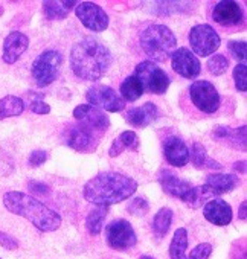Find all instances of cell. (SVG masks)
Listing matches in <instances>:
<instances>
[{"instance_id": "1", "label": "cell", "mask_w": 247, "mask_h": 259, "mask_svg": "<svg viewBox=\"0 0 247 259\" xmlns=\"http://www.w3.org/2000/svg\"><path fill=\"white\" fill-rule=\"evenodd\" d=\"M111 66V54L105 45L93 37L76 41L70 51V69L84 81L101 79Z\"/></svg>"}, {"instance_id": "2", "label": "cell", "mask_w": 247, "mask_h": 259, "mask_svg": "<svg viewBox=\"0 0 247 259\" xmlns=\"http://www.w3.org/2000/svg\"><path fill=\"white\" fill-rule=\"evenodd\" d=\"M138 189V183L120 172L104 171L90 179L84 189V198L96 206H110L130 198Z\"/></svg>"}, {"instance_id": "3", "label": "cell", "mask_w": 247, "mask_h": 259, "mask_svg": "<svg viewBox=\"0 0 247 259\" xmlns=\"http://www.w3.org/2000/svg\"><path fill=\"white\" fill-rule=\"evenodd\" d=\"M4 204L11 213L26 218L42 232H54L61 226V217L29 194L10 191L4 195Z\"/></svg>"}, {"instance_id": "4", "label": "cell", "mask_w": 247, "mask_h": 259, "mask_svg": "<svg viewBox=\"0 0 247 259\" xmlns=\"http://www.w3.org/2000/svg\"><path fill=\"white\" fill-rule=\"evenodd\" d=\"M141 48L153 63H165L177 48L173 31L165 25H150L141 34Z\"/></svg>"}, {"instance_id": "5", "label": "cell", "mask_w": 247, "mask_h": 259, "mask_svg": "<svg viewBox=\"0 0 247 259\" xmlns=\"http://www.w3.org/2000/svg\"><path fill=\"white\" fill-rule=\"evenodd\" d=\"M63 55L58 51H45L32 63V78L38 87H48L52 84L61 69Z\"/></svg>"}, {"instance_id": "6", "label": "cell", "mask_w": 247, "mask_h": 259, "mask_svg": "<svg viewBox=\"0 0 247 259\" xmlns=\"http://www.w3.org/2000/svg\"><path fill=\"white\" fill-rule=\"evenodd\" d=\"M135 75L139 78V81L144 85V90L147 89L151 93L163 95L167 93L170 87V78L168 75L153 61L147 60L136 66Z\"/></svg>"}, {"instance_id": "7", "label": "cell", "mask_w": 247, "mask_h": 259, "mask_svg": "<svg viewBox=\"0 0 247 259\" xmlns=\"http://www.w3.org/2000/svg\"><path fill=\"white\" fill-rule=\"evenodd\" d=\"M189 45L192 54H197L198 57H209L220 48L221 40L218 32L211 25L203 23L189 31Z\"/></svg>"}, {"instance_id": "8", "label": "cell", "mask_w": 247, "mask_h": 259, "mask_svg": "<svg viewBox=\"0 0 247 259\" xmlns=\"http://www.w3.org/2000/svg\"><path fill=\"white\" fill-rule=\"evenodd\" d=\"M107 244L113 250H129L136 245L138 238L127 220H114L105 227Z\"/></svg>"}, {"instance_id": "9", "label": "cell", "mask_w": 247, "mask_h": 259, "mask_svg": "<svg viewBox=\"0 0 247 259\" xmlns=\"http://www.w3.org/2000/svg\"><path fill=\"white\" fill-rule=\"evenodd\" d=\"M86 98L89 101V105L99 107L105 111L117 113L126 108V101L120 98L111 87L104 84H95L86 92Z\"/></svg>"}, {"instance_id": "10", "label": "cell", "mask_w": 247, "mask_h": 259, "mask_svg": "<svg viewBox=\"0 0 247 259\" xmlns=\"http://www.w3.org/2000/svg\"><path fill=\"white\" fill-rule=\"evenodd\" d=\"M189 96L194 105L203 113L212 114L220 108V95L211 81H195L189 87Z\"/></svg>"}, {"instance_id": "11", "label": "cell", "mask_w": 247, "mask_h": 259, "mask_svg": "<svg viewBox=\"0 0 247 259\" xmlns=\"http://www.w3.org/2000/svg\"><path fill=\"white\" fill-rule=\"evenodd\" d=\"M75 14L83 23L84 28H87L92 32H102L108 28V16L107 13L93 2H81L75 8Z\"/></svg>"}, {"instance_id": "12", "label": "cell", "mask_w": 247, "mask_h": 259, "mask_svg": "<svg viewBox=\"0 0 247 259\" xmlns=\"http://www.w3.org/2000/svg\"><path fill=\"white\" fill-rule=\"evenodd\" d=\"M66 144L78 153H93L98 148L99 136L84 125H70L66 132Z\"/></svg>"}, {"instance_id": "13", "label": "cell", "mask_w": 247, "mask_h": 259, "mask_svg": "<svg viewBox=\"0 0 247 259\" xmlns=\"http://www.w3.org/2000/svg\"><path fill=\"white\" fill-rule=\"evenodd\" d=\"M73 117L84 126L90 128L92 132H105L110 126V119L108 116L99 110V108H95L89 104H81L78 105L75 110H73Z\"/></svg>"}, {"instance_id": "14", "label": "cell", "mask_w": 247, "mask_h": 259, "mask_svg": "<svg viewBox=\"0 0 247 259\" xmlns=\"http://www.w3.org/2000/svg\"><path fill=\"white\" fill-rule=\"evenodd\" d=\"M171 66L173 69L186 79H194L200 75L201 64L198 58L188 49V48H179L171 55Z\"/></svg>"}, {"instance_id": "15", "label": "cell", "mask_w": 247, "mask_h": 259, "mask_svg": "<svg viewBox=\"0 0 247 259\" xmlns=\"http://www.w3.org/2000/svg\"><path fill=\"white\" fill-rule=\"evenodd\" d=\"M212 19L221 26H236L242 22V10L233 0H223L215 5Z\"/></svg>"}, {"instance_id": "16", "label": "cell", "mask_w": 247, "mask_h": 259, "mask_svg": "<svg viewBox=\"0 0 247 259\" xmlns=\"http://www.w3.org/2000/svg\"><path fill=\"white\" fill-rule=\"evenodd\" d=\"M29 46V38L19 32L13 31L7 35L4 41V51H2V58L7 64H14L28 49Z\"/></svg>"}, {"instance_id": "17", "label": "cell", "mask_w": 247, "mask_h": 259, "mask_svg": "<svg viewBox=\"0 0 247 259\" xmlns=\"http://www.w3.org/2000/svg\"><path fill=\"white\" fill-rule=\"evenodd\" d=\"M163 154L167 162L174 168H182L189 162V150L186 144L177 136H171L165 141Z\"/></svg>"}, {"instance_id": "18", "label": "cell", "mask_w": 247, "mask_h": 259, "mask_svg": "<svg viewBox=\"0 0 247 259\" xmlns=\"http://www.w3.org/2000/svg\"><path fill=\"white\" fill-rule=\"evenodd\" d=\"M203 217L215 226H227L232 221V207L221 198H214L203 206Z\"/></svg>"}, {"instance_id": "19", "label": "cell", "mask_w": 247, "mask_h": 259, "mask_svg": "<svg viewBox=\"0 0 247 259\" xmlns=\"http://www.w3.org/2000/svg\"><path fill=\"white\" fill-rule=\"evenodd\" d=\"M157 117H159V108L153 102H145L142 107L130 108L126 113L127 122L136 128H144V126L153 123Z\"/></svg>"}, {"instance_id": "20", "label": "cell", "mask_w": 247, "mask_h": 259, "mask_svg": "<svg viewBox=\"0 0 247 259\" xmlns=\"http://www.w3.org/2000/svg\"><path fill=\"white\" fill-rule=\"evenodd\" d=\"M212 138L232 145L236 150L245 151V125L241 128H230V126H215Z\"/></svg>"}, {"instance_id": "21", "label": "cell", "mask_w": 247, "mask_h": 259, "mask_svg": "<svg viewBox=\"0 0 247 259\" xmlns=\"http://www.w3.org/2000/svg\"><path fill=\"white\" fill-rule=\"evenodd\" d=\"M159 182L165 192H168L170 195H173L179 200H183L185 195L188 194V191L191 189V185L186 180L177 177L174 172H171L168 169H163L159 174Z\"/></svg>"}, {"instance_id": "22", "label": "cell", "mask_w": 247, "mask_h": 259, "mask_svg": "<svg viewBox=\"0 0 247 259\" xmlns=\"http://www.w3.org/2000/svg\"><path fill=\"white\" fill-rule=\"evenodd\" d=\"M217 195H218V192H217V191H214L211 186H208V185H201V186L191 188L182 201H183L188 207L197 209V207L204 206L208 201L214 200Z\"/></svg>"}, {"instance_id": "23", "label": "cell", "mask_w": 247, "mask_h": 259, "mask_svg": "<svg viewBox=\"0 0 247 259\" xmlns=\"http://www.w3.org/2000/svg\"><path fill=\"white\" fill-rule=\"evenodd\" d=\"M139 138L135 132H124L119 138H116L113 142H111V147H110V151H108V156L110 157H117L120 156L126 150H130V151H138L139 150Z\"/></svg>"}, {"instance_id": "24", "label": "cell", "mask_w": 247, "mask_h": 259, "mask_svg": "<svg viewBox=\"0 0 247 259\" xmlns=\"http://www.w3.org/2000/svg\"><path fill=\"white\" fill-rule=\"evenodd\" d=\"M206 185L211 186L214 191L218 192V195L224 194V192H230L233 191L238 185H239V179L235 174H209L206 177Z\"/></svg>"}, {"instance_id": "25", "label": "cell", "mask_w": 247, "mask_h": 259, "mask_svg": "<svg viewBox=\"0 0 247 259\" xmlns=\"http://www.w3.org/2000/svg\"><path fill=\"white\" fill-rule=\"evenodd\" d=\"M78 2H45L43 13L48 20H63L69 13L76 8Z\"/></svg>"}, {"instance_id": "26", "label": "cell", "mask_w": 247, "mask_h": 259, "mask_svg": "<svg viewBox=\"0 0 247 259\" xmlns=\"http://www.w3.org/2000/svg\"><path fill=\"white\" fill-rule=\"evenodd\" d=\"M142 93H144V85L136 75L127 76L126 79H124V82L120 84V98L126 102L127 101H130V102L138 101L142 96Z\"/></svg>"}, {"instance_id": "27", "label": "cell", "mask_w": 247, "mask_h": 259, "mask_svg": "<svg viewBox=\"0 0 247 259\" xmlns=\"http://www.w3.org/2000/svg\"><path fill=\"white\" fill-rule=\"evenodd\" d=\"M23 110H25V102L19 96L8 95L0 99V120L19 116L23 113Z\"/></svg>"}, {"instance_id": "28", "label": "cell", "mask_w": 247, "mask_h": 259, "mask_svg": "<svg viewBox=\"0 0 247 259\" xmlns=\"http://www.w3.org/2000/svg\"><path fill=\"white\" fill-rule=\"evenodd\" d=\"M188 248V232L185 227L176 230L171 245H170V257L171 259H186Z\"/></svg>"}, {"instance_id": "29", "label": "cell", "mask_w": 247, "mask_h": 259, "mask_svg": "<svg viewBox=\"0 0 247 259\" xmlns=\"http://www.w3.org/2000/svg\"><path fill=\"white\" fill-rule=\"evenodd\" d=\"M108 213V206H99L93 209L86 220V229L92 235H99L104 230V221Z\"/></svg>"}, {"instance_id": "30", "label": "cell", "mask_w": 247, "mask_h": 259, "mask_svg": "<svg viewBox=\"0 0 247 259\" xmlns=\"http://www.w3.org/2000/svg\"><path fill=\"white\" fill-rule=\"evenodd\" d=\"M173 223V210L170 207H162L153 220V232L157 238H162L168 233Z\"/></svg>"}, {"instance_id": "31", "label": "cell", "mask_w": 247, "mask_h": 259, "mask_svg": "<svg viewBox=\"0 0 247 259\" xmlns=\"http://www.w3.org/2000/svg\"><path fill=\"white\" fill-rule=\"evenodd\" d=\"M189 159H191V162H192V165L195 166V168H204V166H209V168H221V165H218L217 162H214V160H211L209 157H208V153H206V148L201 145V144H198V142H195L194 145H192V151H191V154H189Z\"/></svg>"}, {"instance_id": "32", "label": "cell", "mask_w": 247, "mask_h": 259, "mask_svg": "<svg viewBox=\"0 0 247 259\" xmlns=\"http://www.w3.org/2000/svg\"><path fill=\"white\" fill-rule=\"evenodd\" d=\"M227 67H229V60L221 54H215L208 60V70L214 76L223 75L227 70Z\"/></svg>"}, {"instance_id": "33", "label": "cell", "mask_w": 247, "mask_h": 259, "mask_svg": "<svg viewBox=\"0 0 247 259\" xmlns=\"http://www.w3.org/2000/svg\"><path fill=\"white\" fill-rule=\"evenodd\" d=\"M233 81H235V87L239 92H245L247 90V67L244 63H238L233 69Z\"/></svg>"}, {"instance_id": "34", "label": "cell", "mask_w": 247, "mask_h": 259, "mask_svg": "<svg viewBox=\"0 0 247 259\" xmlns=\"http://www.w3.org/2000/svg\"><path fill=\"white\" fill-rule=\"evenodd\" d=\"M127 210L132 213V215H135V217H144V215H147L148 213V210H150V204H148V201L145 200V198H135V200H132V203L129 204V207H127Z\"/></svg>"}, {"instance_id": "35", "label": "cell", "mask_w": 247, "mask_h": 259, "mask_svg": "<svg viewBox=\"0 0 247 259\" xmlns=\"http://www.w3.org/2000/svg\"><path fill=\"white\" fill-rule=\"evenodd\" d=\"M227 48L232 54V57L238 61V63H244L245 60V41H229Z\"/></svg>"}, {"instance_id": "36", "label": "cell", "mask_w": 247, "mask_h": 259, "mask_svg": "<svg viewBox=\"0 0 247 259\" xmlns=\"http://www.w3.org/2000/svg\"><path fill=\"white\" fill-rule=\"evenodd\" d=\"M29 108H31V111H34L37 114H49L51 113V107H49V104H46L43 101L42 95H35V96L31 98Z\"/></svg>"}, {"instance_id": "37", "label": "cell", "mask_w": 247, "mask_h": 259, "mask_svg": "<svg viewBox=\"0 0 247 259\" xmlns=\"http://www.w3.org/2000/svg\"><path fill=\"white\" fill-rule=\"evenodd\" d=\"M211 253H212V245L208 242H201L192 248L191 254L186 256V259H208Z\"/></svg>"}, {"instance_id": "38", "label": "cell", "mask_w": 247, "mask_h": 259, "mask_svg": "<svg viewBox=\"0 0 247 259\" xmlns=\"http://www.w3.org/2000/svg\"><path fill=\"white\" fill-rule=\"evenodd\" d=\"M0 245L8 248V250H16L19 247V241L14 236H11V235H8V233L0 230Z\"/></svg>"}, {"instance_id": "39", "label": "cell", "mask_w": 247, "mask_h": 259, "mask_svg": "<svg viewBox=\"0 0 247 259\" xmlns=\"http://www.w3.org/2000/svg\"><path fill=\"white\" fill-rule=\"evenodd\" d=\"M46 160H48V153L46 151H42V150H37V151H34L29 156V165L31 166H40Z\"/></svg>"}, {"instance_id": "40", "label": "cell", "mask_w": 247, "mask_h": 259, "mask_svg": "<svg viewBox=\"0 0 247 259\" xmlns=\"http://www.w3.org/2000/svg\"><path fill=\"white\" fill-rule=\"evenodd\" d=\"M28 188H29V191H31L32 194L45 195V194H49V192H51L49 186L45 185V183H40V182H31V183L28 185Z\"/></svg>"}, {"instance_id": "41", "label": "cell", "mask_w": 247, "mask_h": 259, "mask_svg": "<svg viewBox=\"0 0 247 259\" xmlns=\"http://www.w3.org/2000/svg\"><path fill=\"white\" fill-rule=\"evenodd\" d=\"M245 212H247V203H245V200H244V201L241 203V206H239V210H238V217H239V220H242V221H244V220L247 218V213H245Z\"/></svg>"}, {"instance_id": "42", "label": "cell", "mask_w": 247, "mask_h": 259, "mask_svg": "<svg viewBox=\"0 0 247 259\" xmlns=\"http://www.w3.org/2000/svg\"><path fill=\"white\" fill-rule=\"evenodd\" d=\"M233 169L235 171H239V172H245V160H241V162H236L235 165H233Z\"/></svg>"}, {"instance_id": "43", "label": "cell", "mask_w": 247, "mask_h": 259, "mask_svg": "<svg viewBox=\"0 0 247 259\" xmlns=\"http://www.w3.org/2000/svg\"><path fill=\"white\" fill-rule=\"evenodd\" d=\"M139 259H154V257H151V256H148V254H142Z\"/></svg>"}, {"instance_id": "44", "label": "cell", "mask_w": 247, "mask_h": 259, "mask_svg": "<svg viewBox=\"0 0 247 259\" xmlns=\"http://www.w3.org/2000/svg\"><path fill=\"white\" fill-rule=\"evenodd\" d=\"M2 14H4V8H2V7H0V16H2Z\"/></svg>"}]
</instances>
